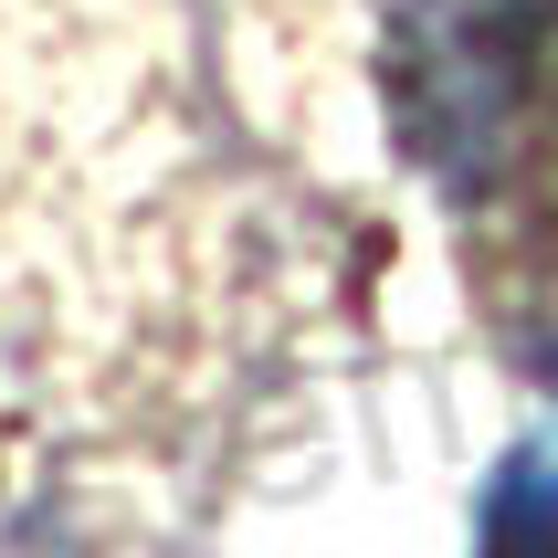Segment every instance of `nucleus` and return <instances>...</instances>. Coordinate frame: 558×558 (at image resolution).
<instances>
[{"instance_id":"nucleus-1","label":"nucleus","mask_w":558,"mask_h":558,"mask_svg":"<svg viewBox=\"0 0 558 558\" xmlns=\"http://www.w3.org/2000/svg\"><path fill=\"white\" fill-rule=\"evenodd\" d=\"M379 95L453 201H496L558 106V0H379Z\"/></svg>"},{"instance_id":"nucleus-2","label":"nucleus","mask_w":558,"mask_h":558,"mask_svg":"<svg viewBox=\"0 0 558 558\" xmlns=\"http://www.w3.org/2000/svg\"><path fill=\"white\" fill-rule=\"evenodd\" d=\"M474 527L496 537V548H527V537H558V433L517 442L506 453V474L485 485V517Z\"/></svg>"}]
</instances>
